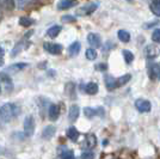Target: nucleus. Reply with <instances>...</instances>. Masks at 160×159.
<instances>
[{"mask_svg": "<svg viewBox=\"0 0 160 159\" xmlns=\"http://www.w3.org/2000/svg\"><path fill=\"white\" fill-rule=\"evenodd\" d=\"M33 133H35V120L30 115L24 120V135L29 138V136H32Z\"/></svg>", "mask_w": 160, "mask_h": 159, "instance_id": "nucleus-3", "label": "nucleus"}, {"mask_svg": "<svg viewBox=\"0 0 160 159\" xmlns=\"http://www.w3.org/2000/svg\"><path fill=\"white\" fill-rule=\"evenodd\" d=\"M1 8H2V7H1V5H0V18H1Z\"/></svg>", "mask_w": 160, "mask_h": 159, "instance_id": "nucleus-38", "label": "nucleus"}, {"mask_svg": "<svg viewBox=\"0 0 160 159\" xmlns=\"http://www.w3.org/2000/svg\"><path fill=\"white\" fill-rule=\"evenodd\" d=\"M79 114H80V110L78 105H72L69 108V114H68V116H69V120H71L72 122H74L75 120L79 117Z\"/></svg>", "mask_w": 160, "mask_h": 159, "instance_id": "nucleus-17", "label": "nucleus"}, {"mask_svg": "<svg viewBox=\"0 0 160 159\" xmlns=\"http://www.w3.org/2000/svg\"><path fill=\"white\" fill-rule=\"evenodd\" d=\"M117 36L120 38L121 42H124V43H128L130 41V33H128L127 30H120L117 33Z\"/></svg>", "mask_w": 160, "mask_h": 159, "instance_id": "nucleus-23", "label": "nucleus"}, {"mask_svg": "<svg viewBox=\"0 0 160 159\" xmlns=\"http://www.w3.org/2000/svg\"><path fill=\"white\" fill-rule=\"evenodd\" d=\"M48 115H49V119L52 121L58 120L59 115H60V110H59V106L56 104H50L49 109H48Z\"/></svg>", "mask_w": 160, "mask_h": 159, "instance_id": "nucleus-11", "label": "nucleus"}, {"mask_svg": "<svg viewBox=\"0 0 160 159\" xmlns=\"http://www.w3.org/2000/svg\"><path fill=\"white\" fill-rule=\"evenodd\" d=\"M0 80L6 85L7 90H12V87H13L12 81H11V78L7 75L6 73H0Z\"/></svg>", "mask_w": 160, "mask_h": 159, "instance_id": "nucleus-21", "label": "nucleus"}, {"mask_svg": "<svg viewBox=\"0 0 160 159\" xmlns=\"http://www.w3.org/2000/svg\"><path fill=\"white\" fill-rule=\"evenodd\" d=\"M80 49H81V44H80L79 41H74L71 46L68 47V54L71 56H77L80 53Z\"/></svg>", "mask_w": 160, "mask_h": 159, "instance_id": "nucleus-12", "label": "nucleus"}, {"mask_svg": "<svg viewBox=\"0 0 160 159\" xmlns=\"http://www.w3.org/2000/svg\"><path fill=\"white\" fill-rule=\"evenodd\" d=\"M0 5L2 8H5V10H10V11H12L16 6V3H14V0H0Z\"/></svg>", "mask_w": 160, "mask_h": 159, "instance_id": "nucleus-22", "label": "nucleus"}, {"mask_svg": "<svg viewBox=\"0 0 160 159\" xmlns=\"http://www.w3.org/2000/svg\"><path fill=\"white\" fill-rule=\"evenodd\" d=\"M2 152H4V148H2L1 146H0V153H2Z\"/></svg>", "mask_w": 160, "mask_h": 159, "instance_id": "nucleus-37", "label": "nucleus"}, {"mask_svg": "<svg viewBox=\"0 0 160 159\" xmlns=\"http://www.w3.org/2000/svg\"><path fill=\"white\" fill-rule=\"evenodd\" d=\"M132 79V75L130 74H124V75H122L120 78H117V86H123V85H126L129 80Z\"/></svg>", "mask_w": 160, "mask_h": 159, "instance_id": "nucleus-25", "label": "nucleus"}, {"mask_svg": "<svg viewBox=\"0 0 160 159\" xmlns=\"http://www.w3.org/2000/svg\"><path fill=\"white\" fill-rule=\"evenodd\" d=\"M61 30H62V27H61V25H53V27H50L47 30V35L49 37H52V38H55V37H58V35L61 33Z\"/></svg>", "mask_w": 160, "mask_h": 159, "instance_id": "nucleus-15", "label": "nucleus"}, {"mask_svg": "<svg viewBox=\"0 0 160 159\" xmlns=\"http://www.w3.org/2000/svg\"><path fill=\"white\" fill-rule=\"evenodd\" d=\"M104 81H105V85H107L108 90H113V89L118 87L117 86V79H115L111 75H105Z\"/></svg>", "mask_w": 160, "mask_h": 159, "instance_id": "nucleus-13", "label": "nucleus"}, {"mask_svg": "<svg viewBox=\"0 0 160 159\" xmlns=\"http://www.w3.org/2000/svg\"><path fill=\"white\" fill-rule=\"evenodd\" d=\"M33 23H35V20H33L32 18H29V17H22L19 19V24L24 28L31 27Z\"/></svg>", "mask_w": 160, "mask_h": 159, "instance_id": "nucleus-24", "label": "nucleus"}, {"mask_svg": "<svg viewBox=\"0 0 160 159\" xmlns=\"http://www.w3.org/2000/svg\"><path fill=\"white\" fill-rule=\"evenodd\" d=\"M148 74L151 79L160 80V65L159 64H152L148 67Z\"/></svg>", "mask_w": 160, "mask_h": 159, "instance_id": "nucleus-9", "label": "nucleus"}, {"mask_svg": "<svg viewBox=\"0 0 160 159\" xmlns=\"http://www.w3.org/2000/svg\"><path fill=\"white\" fill-rule=\"evenodd\" d=\"M55 127L54 126H48L46 127L44 129H43V132H42V136L44 138V139H52L54 136V134H55Z\"/></svg>", "mask_w": 160, "mask_h": 159, "instance_id": "nucleus-18", "label": "nucleus"}, {"mask_svg": "<svg viewBox=\"0 0 160 159\" xmlns=\"http://www.w3.org/2000/svg\"><path fill=\"white\" fill-rule=\"evenodd\" d=\"M97 69H99V71H105L107 69V65H104V64H100L98 66H96Z\"/></svg>", "mask_w": 160, "mask_h": 159, "instance_id": "nucleus-35", "label": "nucleus"}, {"mask_svg": "<svg viewBox=\"0 0 160 159\" xmlns=\"http://www.w3.org/2000/svg\"><path fill=\"white\" fill-rule=\"evenodd\" d=\"M17 3H18V6H19V7H23L24 5H25L27 0H17Z\"/></svg>", "mask_w": 160, "mask_h": 159, "instance_id": "nucleus-36", "label": "nucleus"}, {"mask_svg": "<svg viewBox=\"0 0 160 159\" xmlns=\"http://www.w3.org/2000/svg\"><path fill=\"white\" fill-rule=\"evenodd\" d=\"M135 106H136V109L140 111V113H149L151 111V109H152V104H151V102L147 100H138L135 102Z\"/></svg>", "mask_w": 160, "mask_h": 159, "instance_id": "nucleus-5", "label": "nucleus"}, {"mask_svg": "<svg viewBox=\"0 0 160 159\" xmlns=\"http://www.w3.org/2000/svg\"><path fill=\"white\" fill-rule=\"evenodd\" d=\"M0 110L1 122H10L20 114V108L14 103H5L2 106H0Z\"/></svg>", "mask_w": 160, "mask_h": 159, "instance_id": "nucleus-1", "label": "nucleus"}, {"mask_svg": "<svg viewBox=\"0 0 160 159\" xmlns=\"http://www.w3.org/2000/svg\"><path fill=\"white\" fill-rule=\"evenodd\" d=\"M93 158H94V153L91 152V151L84 152L81 156H80V159H93Z\"/></svg>", "mask_w": 160, "mask_h": 159, "instance_id": "nucleus-32", "label": "nucleus"}, {"mask_svg": "<svg viewBox=\"0 0 160 159\" xmlns=\"http://www.w3.org/2000/svg\"><path fill=\"white\" fill-rule=\"evenodd\" d=\"M23 47H24V43H23V42L17 43V44L14 46V48H13V50H12V54H11V55H12V56H16V55H17V54L19 53L20 50L23 49Z\"/></svg>", "mask_w": 160, "mask_h": 159, "instance_id": "nucleus-31", "label": "nucleus"}, {"mask_svg": "<svg viewBox=\"0 0 160 159\" xmlns=\"http://www.w3.org/2000/svg\"><path fill=\"white\" fill-rule=\"evenodd\" d=\"M98 6H99L98 3H88L84 6L79 7L78 10H75V14L78 17H86V16H90V14L93 13L94 11L98 8Z\"/></svg>", "mask_w": 160, "mask_h": 159, "instance_id": "nucleus-2", "label": "nucleus"}, {"mask_svg": "<svg viewBox=\"0 0 160 159\" xmlns=\"http://www.w3.org/2000/svg\"><path fill=\"white\" fill-rule=\"evenodd\" d=\"M149 8L154 16L160 17V0H152L149 4Z\"/></svg>", "mask_w": 160, "mask_h": 159, "instance_id": "nucleus-14", "label": "nucleus"}, {"mask_svg": "<svg viewBox=\"0 0 160 159\" xmlns=\"http://www.w3.org/2000/svg\"><path fill=\"white\" fill-rule=\"evenodd\" d=\"M85 55H86V58L88 60H96L97 59V52H96V49H93V48H88V49H86Z\"/></svg>", "mask_w": 160, "mask_h": 159, "instance_id": "nucleus-29", "label": "nucleus"}, {"mask_svg": "<svg viewBox=\"0 0 160 159\" xmlns=\"http://www.w3.org/2000/svg\"><path fill=\"white\" fill-rule=\"evenodd\" d=\"M84 114H85V116L87 119H92L93 116H97V115L103 116L104 115V109L102 106H99V108H90V106H87V108L84 109Z\"/></svg>", "mask_w": 160, "mask_h": 159, "instance_id": "nucleus-7", "label": "nucleus"}, {"mask_svg": "<svg viewBox=\"0 0 160 159\" xmlns=\"http://www.w3.org/2000/svg\"><path fill=\"white\" fill-rule=\"evenodd\" d=\"M122 54H123V58H124V61L127 62L128 65L133 62L134 55H133V53H132L130 50H127V49H126V50H123V52H122Z\"/></svg>", "mask_w": 160, "mask_h": 159, "instance_id": "nucleus-28", "label": "nucleus"}, {"mask_svg": "<svg viewBox=\"0 0 160 159\" xmlns=\"http://www.w3.org/2000/svg\"><path fill=\"white\" fill-rule=\"evenodd\" d=\"M87 42L92 48H99L102 46V38L98 33H91L87 35Z\"/></svg>", "mask_w": 160, "mask_h": 159, "instance_id": "nucleus-8", "label": "nucleus"}, {"mask_svg": "<svg viewBox=\"0 0 160 159\" xmlns=\"http://www.w3.org/2000/svg\"><path fill=\"white\" fill-rule=\"evenodd\" d=\"M62 20H63V22H73L74 17L73 16H63V17H62Z\"/></svg>", "mask_w": 160, "mask_h": 159, "instance_id": "nucleus-34", "label": "nucleus"}, {"mask_svg": "<svg viewBox=\"0 0 160 159\" xmlns=\"http://www.w3.org/2000/svg\"><path fill=\"white\" fill-rule=\"evenodd\" d=\"M0 93H1V86H0Z\"/></svg>", "mask_w": 160, "mask_h": 159, "instance_id": "nucleus-40", "label": "nucleus"}, {"mask_svg": "<svg viewBox=\"0 0 160 159\" xmlns=\"http://www.w3.org/2000/svg\"><path fill=\"white\" fill-rule=\"evenodd\" d=\"M85 92L87 95H96V93L98 92V84H96V83H87L86 85H85Z\"/></svg>", "mask_w": 160, "mask_h": 159, "instance_id": "nucleus-16", "label": "nucleus"}, {"mask_svg": "<svg viewBox=\"0 0 160 159\" xmlns=\"http://www.w3.org/2000/svg\"><path fill=\"white\" fill-rule=\"evenodd\" d=\"M0 121H1V110H0Z\"/></svg>", "mask_w": 160, "mask_h": 159, "instance_id": "nucleus-39", "label": "nucleus"}, {"mask_svg": "<svg viewBox=\"0 0 160 159\" xmlns=\"http://www.w3.org/2000/svg\"><path fill=\"white\" fill-rule=\"evenodd\" d=\"M25 67H28V64H14L12 66H10L7 68V71H10V72H17V71H22V69H24Z\"/></svg>", "mask_w": 160, "mask_h": 159, "instance_id": "nucleus-26", "label": "nucleus"}, {"mask_svg": "<svg viewBox=\"0 0 160 159\" xmlns=\"http://www.w3.org/2000/svg\"><path fill=\"white\" fill-rule=\"evenodd\" d=\"M4 56H5V50L2 47H0V66L4 65Z\"/></svg>", "mask_w": 160, "mask_h": 159, "instance_id": "nucleus-33", "label": "nucleus"}, {"mask_svg": "<svg viewBox=\"0 0 160 159\" xmlns=\"http://www.w3.org/2000/svg\"><path fill=\"white\" fill-rule=\"evenodd\" d=\"M160 49L158 46L155 44H148L145 48V55L147 59H155L157 56H159Z\"/></svg>", "mask_w": 160, "mask_h": 159, "instance_id": "nucleus-6", "label": "nucleus"}, {"mask_svg": "<svg viewBox=\"0 0 160 159\" xmlns=\"http://www.w3.org/2000/svg\"><path fill=\"white\" fill-rule=\"evenodd\" d=\"M152 40L155 43H160V28L155 29L153 31V33H152Z\"/></svg>", "mask_w": 160, "mask_h": 159, "instance_id": "nucleus-30", "label": "nucleus"}, {"mask_svg": "<svg viewBox=\"0 0 160 159\" xmlns=\"http://www.w3.org/2000/svg\"><path fill=\"white\" fill-rule=\"evenodd\" d=\"M60 158L61 159H75L74 153L69 150H62L60 152Z\"/></svg>", "mask_w": 160, "mask_h": 159, "instance_id": "nucleus-27", "label": "nucleus"}, {"mask_svg": "<svg viewBox=\"0 0 160 159\" xmlns=\"http://www.w3.org/2000/svg\"><path fill=\"white\" fill-rule=\"evenodd\" d=\"M43 48H44L46 52H48V53L52 54V55H59L63 50V47L61 46V44L52 43V42H46L43 44Z\"/></svg>", "mask_w": 160, "mask_h": 159, "instance_id": "nucleus-4", "label": "nucleus"}, {"mask_svg": "<svg viewBox=\"0 0 160 159\" xmlns=\"http://www.w3.org/2000/svg\"><path fill=\"white\" fill-rule=\"evenodd\" d=\"M75 4H77V1L75 0H60L58 4H56V8L58 10H68V8H71V7L75 6Z\"/></svg>", "mask_w": 160, "mask_h": 159, "instance_id": "nucleus-10", "label": "nucleus"}, {"mask_svg": "<svg viewBox=\"0 0 160 159\" xmlns=\"http://www.w3.org/2000/svg\"><path fill=\"white\" fill-rule=\"evenodd\" d=\"M85 144H86L87 148H93V147H96V145H97V139H96V136H94L93 134H88L87 135L86 139H85Z\"/></svg>", "mask_w": 160, "mask_h": 159, "instance_id": "nucleus-20", "label": "nucleus"}, {"mask_svg": "<svg viewBox=\"0 0 160 159\" xmlns=\"http://www.w3.org/2000/svg\"><path fill=\"white\" fill-rule=\"evenodd\" d=\"M67 136L69 138V140H72V141H77L78 138H79V132L77 131L75 127H69L67 129Z\"/></svg>", "mask_w": 160, "mask_h": 159, "instance_id": "nucleus-19", "label": "nucleus"}]
</instances>
